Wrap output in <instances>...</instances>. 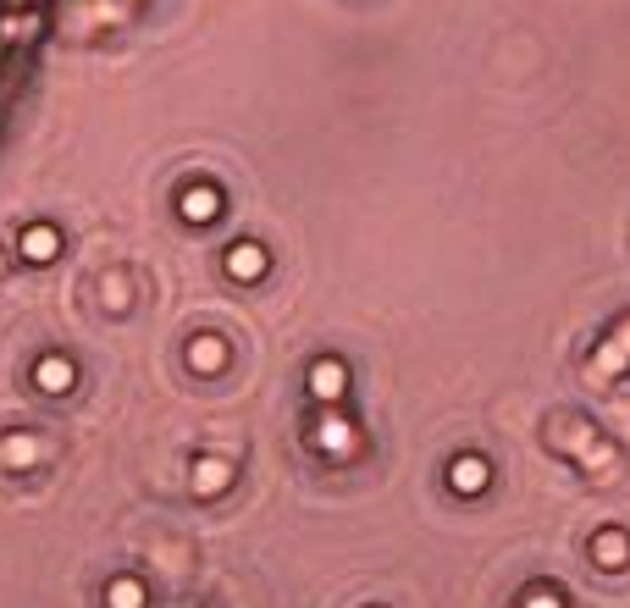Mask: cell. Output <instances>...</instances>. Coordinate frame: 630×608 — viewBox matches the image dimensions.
Here are the masks:
<instances>
[{
    "instance_id": "cell-1",
    "label": "cell",
    "mask_w": 630,
    "mask_h": 608,
    "mask_svg": "<svg viewBox=\"0 0 630 608\" xmlns=\"http://www.w3.org/2000/svg\"><path fill=\"white\" fill-rule=\"evenodd\" d=\"M222 210H227V194H222L216 183H205V177L177 194V216H183L188 227H210V222H222Z\"/></svg>"
},
{
    "instance_id": "cell-2",
    "label": "cell",
    "mask_w": 630,
    "mask_h": 608,
    "mask_svg": "<svg viewBox=\"0 0 630 608\" xmlns=\"http://www.w3.org/2000/svg\"><path fill=\"white\" fill-rule=\"evenodd\" d=\"M61 227L56 222H28L22 233H17V255L28 261V266H56L61 261Z\"/></svg>"
},
{
    "instance_id": "cell-3",
    "label": "cell",
    "mask_w": 630,
    "mask_h": 608,
    "mask_svg": "<svg viewBox=\"0 0 630 608\" xmlns=\"http://www.w3.org/2000/svg\"><path fill=\"white\" fill-rule=\"evenodd\" d=\"M222 272H227L233 283H260V277L272 272V255H266V244H255V238H238V244H227V255H222Z\"/></svg>"
},
{
    "instance_id": "cell-4",
    "label": "cell",
    "mask_w": 630,
    "mask_h": 608,
    "mask_svg": "<svg viewBox=\"0 0 630 608\" xmlns=\"http://www.w3.org/2000/svg\"><path fill=\"white\" fill-rule=\"evenodd\" d=\"M33 388H39L45 399H67V393L78 388V365H72L67 354H39V360H33Z\"/></svg>"
},
{
    "instance_id": "cell-5",
    "label": "cell",
    "mask_w": 630,
    "mask_h": 608,
    "mask_svg": "<svg viewBox=\"0 0 630 608\" xmlns=\"http://www.w3.org/2000/svg\"><path fill=\"white\" fill-rule=\"evenodd\" d=\"M348 393V365L337 360V354H321V360H311V399H321V404H337Z\"/></svg>"
},
{
    "instance_id": "cell-6",
    "label": "cell",
    "mask_w": 630,
    "mask_h": 608,
    "mask_svg": "<svg viewBox=\"0 0 630 608\" xmlns=\"http://www.w3.org/2000/svg\"><path fill=\"white\" fill-rule=\"evenodd\" d=\"M311 438H315V449H321V454H337V459L360 449V432H354V426H348L343 415H321Z\"/></svg>"
},
{
    "instance_id": "cell-7",
    "label": "cell",
    "mask_w": 630,
    "mask_h": 608,
    "mask_svg": "<svg viewBox=\"0 0 630 608\" xmlns=\"http://www.w3.org/2000/svg\"><path fill=\"white\" fill-rule=\"evenodd\" d=\"M227 365V337H216V332H199V337H188V371H199V376H216Z\"/></svg>"
},
{
    "instance_id": "cell-8",
    "label": "cell",
    "mask_w": 630,
    "mask_h": 608,
    "mask_svg": "<svg viewBox=\"0 0 630 608\" xmlns=\"http://www.w3.org/2000/svg\"><path fill=\"white\" fill-rule=\"evenodd\" d=\"M486 481H492V464H486L481 454H460L454 464H449V487H454V492H465V498L486 492Z\"/></svg>"
},
{
    "instance_id": "cell-9",
    "label": "cell",
    "mask_w": 630,
    "mask_h": 608,
    "mask_svg": "<svg viewBox=\"0 0 630 608\" xmlns=\"http://www.w3.org/2000/svg\"><path fill=\"white\" fill-rule=\"evenodd\" d=\"M39 454H45L39 432H6L0 438V464L6 470H28V464H39Z\"/></svg>"
},
{
    "instance_id": "cell-10",
    "label": "cell",
    "mask_w": 630,
    "mask_h": 608,
    "mask_svg": "<svg viewBox=\"0 0 630 608\" xmlns=\"http://www.w3.org/2000/svg\"><path fill=\"white\" fill-rule=\"evenodd\" d=\"M233 487V464L227 459H194V492L199 498H216Z\"/></svg>"
},
{
    "instance_id": "cell-11",
    "label": "cell",
    "mask_w": 630,
    "mask_h": 608,
    "mask_svg": "<svg viewBox=\"0 0 630 608\" xmlns=\"http://www.w3.org/2000/svg\"><path fill=\"white\" fill-rule=\"evenodd\" d=\"M150 604V587L139 576H111L106 581V608H145Z\"/></svg>"
},
{
    "instance_id": "cell-12",
    "label": "cell",
    "mask_w": 630,
    "mask_h": 608,
    "mask_svg": "<svg viewBox=\"0 0 630 608\" xmlns=\"http://www.w3.org/2000/svg\"><path fill=\"white\" fill-rule=\"evenodd\" d=\"M592 559H598L603 570H620L630 559V537L626 531H598V537H592Z\"/></svg>"
},
{
    "instance_id": "cell-13",
    "label": "cell",
    "mask_w": 630,
    "mask_h": 608,
    "mask_svg": "<svg viewBox=\"0 0 630 608\" xmlns=\"http://www.w3.org/2000/svg\"><path fill=\"white\" fill-rule=\"evenodd\" d=\"M626 365H630V354L620 349V343H614V337H609V343H598V365H592L598 376H620Z\"/></svg>"
},
{
    "instance_id": "cell-14",
    "label": "cell",
    "mask_w": 630,
    "mask_h": 608,
    "mask_svg": "<svg viewBox=\"0 0 630 608\" xmlns=\"http://www.w3.org/2000/svg\"><path fill=\"white\" fill-rule=\"evenodd\" d=\"M520 608H564V598H559L553 587H531V592H525V604H520Z\"/></svg>"
},
{
    "instance_id": "cell-15",
    "label": "cell",
    "mask_w": 630,
    "mask_h": 608,
    "mask_svg": "<svg viewBox=\"0 0 630 608\" xmlns=\"http://www.w3.org/2000/svg\"><path fill=\"white\" fill-rule=\"evenodd\" d=\"M106 300H111V310H128V304H122V277H117V272L106 277Z\"/></svg>"
},
{
    "instance_id": "cell-16",
    "label": "cell",
    "mask_w": 630,
    "mask_h": 608,
    "mask_svg": "<svg viewBox=\"0 0 630 608\" xmlns=\"http://www.w3.org/2000/svg\"><path fill=\"white\" fill-rule=\"evenodd\" d=\"M614 343H620V349L630 354V315H620V321H614Z\"/></svg>"
}]
</instances>
